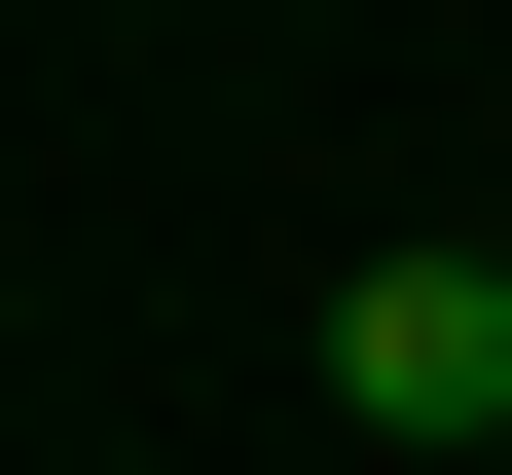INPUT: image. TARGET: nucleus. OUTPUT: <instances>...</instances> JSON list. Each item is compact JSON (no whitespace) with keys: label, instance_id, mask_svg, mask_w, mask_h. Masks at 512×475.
Wrapping results in <instances>:
<instances>
[{"label":"nucleus","instance_id":"f257e3e1","mask_svg":"<svg viewBox=\"0 0 512 475\" xmlns=\"http://www.w3.org/2000/svg\"><path fill=\"white\" fill-rule=\"evenodd\" d=\"M330 402H366V439H512V256H476V220H403V256L330 293Z\"/></svg>","mask_w":512,"mask_h":475}]
</instances>
